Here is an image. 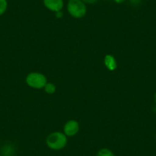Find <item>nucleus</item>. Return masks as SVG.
I'll use <instances>...</instances> for the list:
<instances>
[{
  "mask_svg": "<svg viewBox=\"0 0 156 156\" xmlns=\"http://www.w3.org/2000/svg\"><path fill=\"white\" fill-rule=\"evenodd\" d=\"M8 6V0H0V16H2L6 12Z\"/></svg>",
  "mask_w": 156,
  "mask_h": 156,
  "instance_id": "obj_9",
  "label": "nucleus"
},
{
  "mask_svg": "<svg viewBox=\"0 0 156 156\" xmlns=\"http://www.w3.org/2000/svg\"><path fill=\"white\" fill-rule=\"evenodd\" d=\"M129 2L132 5H138V4H139L142 2V0H129Z\"/></svg>",
  "mask_w": 156,
  "mask_h": 156,
  "instance_id": "obj_11",
  "label": "nucleus"
},
{
  "mask_svg": "<svg viewBox=\"0 0 156 156\" xmlns=\"http://www.w3.org/2000/svg\"><path fill=\"white\" fill-rule=\"evenodd\" d=\"M67 11L71 17L74 19H82L87 12V4L82 0H68L67 3Z\"/></svg>",
  "mask_w": 156,
  "mask_h": 156,
  "instance_id": "obj_2",
  "label": "nucleus"
},
{
  "mask_svg": "<svg viewBox=\"0 0 156 156\" xmlns=\"http://www.w3.org/2000/svg\"><path fill=\"white\" fill-rule=\"evenodd\" d=\"M112 1L116 4H122V3H124L126 0H112Z\"/></svg>",
  "mask_w": 156,
  "mask_h": 156,
  "instance_id": "obj_13",
  "label": "nucleus"
},
{
  "mask_svg": "<svg viewBox=\"0 0 156 156\" xmlns=\"http://www.w3.org/2000/svg\"><path fill=\"white\" fill-rule=\"evenodd\" d=\"M43 5L48 10L53 12L62 11L64 7V0H43Z\"/></svg>",
  "mask_w": 156,
  "mask_h": 156,
  "instance_id": "obj_5",
  "label": "nucleus"
},
{
  "mask_svg": "<svg viewBox=\"0 0 156 156\" xmlns=\"http://www.w3.org/2000/svg\"><path fill=\"white\" fill-rule=\"evenodd\" d=\"M154 103L156 104V92L154 93Z\"/></svg>",
  "mask_w": 156,
  "mask_h": 156,
  "instance_id": "obj_14",
  "label": "nucleus"
},
{
  "mask_svg": "<svg viewBox=\"0 0 156 156\" xmlns=\"http://www.w3.org/2000/svg\"><path fill=\"white\" fill-rule=\"evenodd\" d=\"M44 91L48 94H53L56 92V86L53 83L48 82L44 87Z\"/></svg>",
  "mask_w": 156,
  "mask_h": 156,
  "instance_id": "obj_8",
  "label": "nucleus"
},
{
  "mask_svg": "<svg viewBox=\"0 0 156 156\" xmlns=\"http://www.w3.org/2000/svg\"><path fill=\"white\" fill-rule=\"evenodd\" d=\"M155 139H156V133H155Z\"/></svg>",
  "mask_w": 156,
  "mask_h": 156,
  "instance_id": "obj_15",
  "label": "nucleus"
},
{
  "mask_svg": "<svg viewBox=\"0 0 156 156\" xmlns=\"http://www.w3.org/2000/svg\"><path fill=\"white\" fill-rule=\"evenodd\" d=\"M103 63L106 66V68L110 71H113L117 68V62L115 58L111 55H105L104 59H103Z\"/></svg>",
  "mask_w": 156,
  "mask_h": 156,
  "instance_id": "obj_6",
  "label": "nucleus"
},
{
  "mask_svg": "<svg viewBox=\"0 0 156 156\" xmlns=\"http://www.w3.org/2000/svg\"><path fill=\"white\" fill-rule=\"evenodd\" d=\"M80 130V124L76 120L70 119L67 121L64 126L63 133L67 136V137H72L76 136Z\"/></svg>",
  "mask_w": 156,
  "mask_h": 156,
  "instance_id": "obj_4",
  "label": "nucleus"
},
{
  "mask_svg": "<svg viewBox=\"0 0 156 156\" xmlns=\"http://www.w3.org/2000/svg\"><path fill=\"white\" fill-rule=\"evenodd\" d=\"M84 3L89 4V5H91V4H94L98 1V0H82Z\"/></svg>",
  "mask_w": 156,
  "mask_h": 156,
  "instance_id": "obj_10",
  "label": "nucleus"
},
{
  "mask_svg": "<svg viewBox=\"0 0 156 156\" xmlns=\"http://www.w3.org/2000/svg\"><path fill=\"white\" fill-rule=\"evenodd\" d=\"M0 156H2V155H1V154H0Z\"/></svg>",
  "mask_w": 156,
  "mask_h": 156,
  "instance_id": "obj_16",
  "label": "nucleus"
},
{
  "mask_svg": "<svg viewBox=\"0 0 156 156\" xmlns=\"http://www.w3.org/2000/svg\"><path fill=\"white\" fill-rule=\"evenodd\" d=\"M96 156H115V155L112 150L109 149V148H100V149L97 151Z\"/></svg>",
  "mask_w": 156,
  "mask_h": 156,
  "instance_id": "obj_7",
  "label": "nucleus"
},
{
  "mask_svg": "<svg viewBox=\"0 0 156 156\" xmlns=\"http://www.w3.org/2000/svg\"><path fill=\"white\" fill-rule=\"evenodd\" d=\"M27 85L33 89H44V86L48 83L47 77L44 74L39 72H31L27 75L25 78Z\"/></svg>",
  "mask_w": 156,
  "mask_h": 156,
  "instance_id": "obj_3",
  "label": "nucleus"
},
{
  "mask_svg": "<svg viewBox=\"0 0 156 156\" xmlns=\"http://www.w3.org/2000/svg\"><path fill=\"white\" fill-rule=\"evenodd\" d=\"M45 142L50 149L59 151L67 146V136L61 132H53L48 136Z\"/></svg>",
  "mask_w": 156,
  "mask_h": 156,
  "instance_id": "obj_1",
  "label": "nucleus"
},
{
  "mask_svg": "<svg viewBox=\"0 0 156 156\" xmlns=\"http://www.w3.org/2000/svg\"><path fill=\"white\" fill-rule=\"evenodd\" d=\"M63 16H64V13H63L62 11H59L55 12V16H56L58 19H61V18L63 17Z\"/></svg>",
  "mask_w": 156,
  "mask_h": 156,
  "instance_id": "obj_12",
  "label": "nucleus"
}]
</instances>
